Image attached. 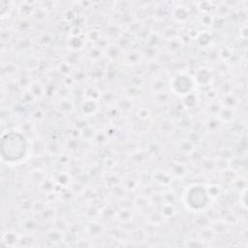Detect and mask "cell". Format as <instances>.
Wrapping results in <instances>:
<instances>
[{
	"mask_svg": "<svg viewBox=\"0 0 248 248\" xmlns=\"http://www.w3.org/2000/svg\"><path fill=\"white\" fill-rule=\"evenodd\" d=\"M18 133L16 131H10L6 136H3V140L7 141V147L2 146V149H6L7 151L2 152L3 157H7L9 162H19L24 159L27 154V145L24 140V137L20 134L18 137Z\"/></svg>",
	"mask_w": 248,
	"mask_h": 248,
	"instance_id": "1",
	"label": "cell"
}]
</instances>
